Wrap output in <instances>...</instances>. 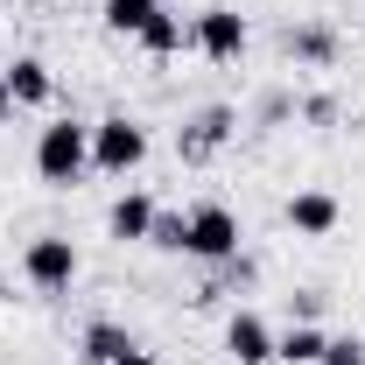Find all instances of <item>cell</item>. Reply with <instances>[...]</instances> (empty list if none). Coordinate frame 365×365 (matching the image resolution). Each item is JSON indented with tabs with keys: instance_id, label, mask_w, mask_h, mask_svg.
I'll use <instances>...</instances> for the list:
<instances>
[{
	"instance_id": "cell-11",
	"label": "cell",
	"mask_w": 365,
	"mask_h": 365,
	"mask_svg": "<svg viewBox=\"0 0 365 365\" xmlns=\"http://www.w3.org/2000/svg\"><path fill=\"white\" fill-rule=\"evenodd\" d=\"M323 351H330V337H323L317 323H288V330L274 337V359L281 365H323Z\"/></svg>"
},
{
	"instance_id": "cell-7",
	"label": "cell",
	"mask_w": 365,
	"mask_h": 365,
	"mask_svg": "<svg viewBox=\"0 0 365 365\" xmlns=\"http://www.w3.org/2000/svg\"><path fill=\"white\" fill-rule=\"evenodd\" d=\"M225 351H232V365H267V359H274V330H267V317L239 309V317L225 323Z\"/></svg>"
},
{
	"instance_id": "cell-15",
	"label": "cell",
	"mask_w": 365,
	"mask_h": 365,
	"mask_svg": "<svg viewBox=\"0 0 365 365\" xmlns=\"http://www.w3.org/2000/svg\"><path fill=\"white\" fill-rule=\"evenodd\" d=\"M288 56H302V63H330V56H337V36H330V29H295V36H288Z\"/></svg>"
},
{
	"instance_id": "cell-2",
	"label": "cell",
	"mask_w": 365,
	"mask_h": 365,
	"mask_svg": "<svg viewBox=\"0 0 365 365\" xmlns=\"http://www.w3.org/2000/svg\"><path fill=\"white\" fill-rule=\"evenodd\" d=\"M148 162V127H134L127 113H113V120H98L91 127V169H106V176H127Z\"/></svg>"
},
{
	"instance_id": "cell-18",
	"label": "cell",
	"mask_w": 365,
	"mask_h": 365,
	"mask_svg": "<svg viewBox=\"0 0 365 365\" xmlns=\"http://www.w3.org/2000/svg\"><path fill=\"white\" fill-rule=\"evenodd\" d=\"M302 120H317V127H330V120H337V98H330V91H317V98H302Z\"/></svg>"
},
{
	"instance_id": "cell-5",
	"label": "cell",
	"mask_w": 365,
	"mask_h": 365,
	"mask_svg": "<svg viewBox=\"0 0 365 365\" xmlns=\"http://www.w3.org/2000/svg\"><path fill=\"white\" fill-rule=\"evenodd\" d=\"M190 43L204 49L211 63H239V56H246V14H232V7H204L197 29H190Z\"/></svg>"
},
{
	"instance_id": "cell-3",
	"label": "cell",
	"mask_w": 365,
	"mask_h": 365,
	"mask_svg": "<svg viewBox=\"0 0 365 365\" xmlns=\"http://www.w3.org/2000/svg\"><path fill=\"white\" fill-rule=\"evenodd\" d=\"M182 218H190V239H182L190 260H211V267L239 260V218H232L225 204H197V211H182Z\"/></svg>"
},
{
	"instance_id": "cell-9",
	"label": "cell",
	"mask_w": 365,
	"mask_h": 365,
	"mask_svg": "<svg viewBox=\"0 0 365 365\" xmlns=\"http://www.w3.org/2000/svg\"><path fill=\"white\" fill-rule=\"evenodd\" d=\"M7 91H14V106H49L56 78H49L43 56H14V63H7Z\"/></svg>"
},
{
	"instance_id": "cell-13",
	"label": "cell",
	"mask_w": 365,
	"mask_h": 365,
	"mask_svg": "<svg viewBox=\"0 0 365 365\" xmlns=\"http://www.w3.org/2000/svg\"><path fill=\"white\" fill-rule=\"evenodd\" d=\"M155 7H162V0H106V29H113V36H140Z\"/></svg>"
},
{
	"instance_id": "cell-8",
	"label": "cell",
	"mask_w": 365,
	"mask_h": 365,
	"mask_svg": "<svg viewBox=\"0 0 365 365\" xmlns=\"http://www.w3.org/2000/svg\"><path fill=\"white\" fill-rule=\"evenodd\" d=\"M337 218H344V211H337L330 190H295V197H288V225L302 232V239H330Z\"/></svg>"
},
{
	"instance_id": "cell-4",
	"label": "cell",
	"mask_w": 365,
	"mask_h": 365,
	"mask_svg": "<svg viewBox=\"0 0 365 365\" xmlns=\"http://www.w3.org/2000/svg\"><path fill=\"white\" fill-rule=\"evenodd\" d=\"M21 274H29V288H43V295H63V288L78 281V246H71L63 232H43V239H29V253H21Z\"/></svg>"
},
{
	"instance_id": "cell-16",
	"label": "cell",
	"mask_w": 365,
	"mask_h": 365,
	"mask_svg": "<svg viewBox=\"0 0 365 365\" xmlns=\"http://www.w3.org/2000/svg\"><path fill=\"white\" fill-rule=\"evenodd\" d=\"M182 239H190V218H182V211H155V232H148V246H162V253H182Z\"/></svg>"
},
{
	"instance_id": "cell-14",
	"label": "cell",
	"mask_w": 365,
	"mask_h": 365,
	"mask_svg": "<svg viewBox=\"0 0 365 365\" xmlns=\"http://www.w3.org/2000/svg\"><path fill=\"white\" fill-rule=\"evenodd\" d=\"M140 49H155V56H176V49H182V21L155 7V14H148V29H140Z\"/></svg>"
},
{
	"instance_id": "cell-19",
	"label": "cell",
	"mask_w": 365,
	"mask_h": 365,
	"mask_svg": "<svg viewBox=\"0 0 365 365\" xmlns=\"http://www.w3.org/2000/svg\"><path fill=\"white\" fill-rule=\"evenodd\" d=\"M113 365H162V359H155V351H140V344H127V351H120Z\"/></svg>"
},
{
	"instance_id": "cell-1",
	"label": "cell",
	"mask_w": 365,
	"mask_h": 365,
	"mask_svg": "<svg viewBox=\"0 0 365 365\" xmlns=\"http://www.w3.org/2000/svg\"><path fill=\"white\" fill-rule=\"evenodd\" d=\"M85 169H91V127H78V120H49L43 140H36V176H43L49 190H71Z\"/></svg>"
},
{
	"instance_id": "cell-6",
	"label": "cell",
	"mask_w": 365,
	"mask_h": 365,
	"mask_svg": "<svg viewBox=\"0 0 365 365\" xmlns=\"http://www.w3.org/2000/svg\"><path fill=\"white\" fill-rule=\"evenodd\" d=\"M232 120H239L232 106H204V113L182 127V162H211V155L232 140Z\"/></svg>"
},
{
	"instance_id": "cell-17",
	"label": "cell",
	"mask_w": 365,
	"mask_h": 365,
	"mask_svg": "<svg viewBox=\"0 0 365 365\" xmlns=\"http://www.w3.org/2000/svg\"><path fill=\"white\" fill-rule=\"evenodd\" d=\"M323 365H365V337H330Z\"/></svg>"
},
{
	"instance_id": "cell-12",
	"label": "cell",
	"mask_w": 365,
	"mask_h": 365,
	"mask_svg": "<svg viewBox=\"0 0 365 365\" xmlns=\"http://www.w3.org/2000/svg\"><path fill=\"white\" fill-rule=\"evenodd\" d=\"M127 344H134V337H127L113 317H91V323H85V337H78V359H85V365H113Z\"/></svg>"
},
{
	"instance_id": "cell-20",
	"label": "cell",
	"mask_w": 365,
	"mask_h": 365,
	"mask_svg": "<svg viewBox=\"0 0 365 365\" xmlns=\"http://www.w3.org/2000/svg\"><path fill=\"white\" fill-rule=\"evenodd\" d=\"M7 113H14V91H7V78H0V127H7Z\"/></svg>"
},
{
	"instance_id": "cell-10",
	"label": "cell",
	"mask_w": 365,
	"mask_h": 365,
	"mask_svg": "<svg viewBox=\"0 0 365 365\" xmlns=\"http://www.w3.org/2000/svg\"><path fill=\"white\" fill-rule=\"evenodd\" d=\"M106 232H113V239H148V232H155V197H140V190L113 197V211H106Z\"/></svg>"
}]
</instances>
